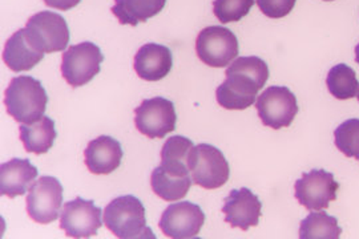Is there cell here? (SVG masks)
I'll list each match as a JSON object with an SVG mask.
<instances>
[{
  "instance_id": "d6986e66",
  "label": "cell",
  "mask_w": 359,
  "mask_h": 239,
  "mask_svg": "<svg viewBox=\"0 0 359 239\" xmlns=\"http://www.w3.org/2000/svg\"><path fill=\"white\" fill-rule=\"evenodd\" d=\"M44 52L36 50L29 41L26 28H22L7 40L3 50V60L13 72H23L32 69L40 63L44 59Z\"/></svg>"
},
{
  "instance_id": "3957f363",
  "label": "cell",
  "mask_w": 359,
  "mask_h": 239,
  "mask_svg": "<svg viewBox=\"0 0 359 239\" xmlns=\"http://www.w3.org/2000/svg\"><path fill=\"white\" fill-rule=\"evenodd\" d=\"M104 225L120 239H154L147 226L145 207L135 196H121L104 209Z\"/></svg>"
},
{
  "instance_id": "7a4b0ae2",
  "label": "cell",
  "mask_w": 359,
  "mask_h": 239,
  "mask_svg": "<svg viewBox=\"0 0 359 239\" xmlns=\"http://www.w3.org/2000/svg\"><path fill=\"white\" fill-rule=\"evenodd\" d=\"M4 104L15 121L34 124L44 116L48 96L41 83L32 76H18L6 89Z\"/></svg>"
},
{
  "instance_id": "d4e9b609",
  "label": "cell",
  "mask_w": 359,
  "mask_h": 239,
  "mask_svg": "<svg viewBox=\"0 0 359 239\" xmlns=\"http://www.w3.org/2000/svg\"><path fill=\"white\" fill-rule=\"evenodd\" d=\"M256 0H215L213 13L224 25L240 22L250 13Z\"/></svg>"
},
{
  "instance_id": "9a60e30c",
  "label": "cell",
  "mask_w": 359,
  "mask_h": 239,
  "mask_svg": "<svg viewBox=\"0 0 359 239\" xmlns=\"http://www.w3.org/2000/svg\"><path fill=\"white\" fill-rule=\"evenodd\" d=\"M224 202L222 213L225 214V222L231 227H238L246 231L259 224L262 202L252 190L248 188L231 190Z\"/></svg>"
},
{
  "instance_id": "603a6c76",
  "label": "cell",
  "mask_w": 359,
  "mask_h": 239,
  "mask_svg": "<svg viewBox=\"0 0 359 239\" xmlns=\"http://www.w3.org/2000/svg\"><path fill=\"white\" fill-rule=\"evenodd\" d=\"M326 86L338 100H348L358 95L359 83L355 71L347 64H337L329 71Z\"/></svg>"
},
{
  "instance_id": "7402d4cb",
  "label": "cell",
  "mask_w": 359,
  "mask_h": 239,
  "mask_svg": "<svg viewBox=\"0 0 359 239\" xmlns=\"http://www.w3.org/2000/svg\"><path fill=\"white\" fill-rule=\"evenodd\" d=\"M342 228L338 225L335 217L318 212L310 214L299 225L301 239H338L341 238Z\"/></svg>"
},
{
  "instance_id": "ba28073f",
  "label": "cell",
  "mask_w": 359,
  "mask_h": 239,
  "mask_svg": "<svg viewBox=\"0 0 359 239\" xmlns=\"http://www.w3.org/2000/svg\"><path fill=\"white\" fill-rule=\"evenodd\" d=\"M103 62L102 50L90 41H84L63 53L62 75L72 88H79L88 84L100 72Z\"/></svg>"
},
{
  "instance_id": "ffe728a7",
  "label": "cell",
  "mask_w": 359,
  "mask_h": 239,
  "mask_svg": "<svg viewBox=\"0 0 359 239\" xmlns=\"http://www.w3.org/2000/svg\"><path fill=\"white\" fill-rule=\"evenodd\" d=\"M167 0H115L112 13L120 25H136L161 13Z\"/></svg>"
},
{
  "instance_id": "277c9868",
  "label": "cell",
  "mask_w": 359,
  "mask_h": 239,
  "mask_svg": "<svg viewBox=\"0 0 359 239\" xmlns=\"http://www.w3.org/2000/svg\"><path fill=\"white\" fill-rule=\"evenodd\" d=\"M188 168L193 184L203 189H219L231 177L229 163L224 153L209 144L193 146L188 156Z\"/></svg>"
},
{
  "instance_id": "484cf974",
  "label": "cell",
  "mask_w": 359,
  "mask_h": 239,
  "mask_svg": "<svg viewBox=\"0 0 359 239\" xmlns=\"http://www.w3.org/2000/svg\"><path fill=\"white\" fill-rule=\"evenodd\" d=\"M257 6L270 19H281L293 11L297 0H256Z\"/></svg>"
},
{
  "instance_id": "8fae6325",
  "label": "cell",
  "mask_w": 359,
  "mask_h": 239,
  "mask_svg": "<svg viewBox=\"0 0 359 239\" xmlns=\"http://www.w3.org/2000/svg\"><path fill=\"white\" fill-rule=\"evenodd\" d=\"M294 194L297 201L310 212H320L327 209L330 202L337 200L339 184L333 175L318 169L304 173L295 181Z\"/></svg>"
},
{
  "instance_id": "f546056e",
  "label": "cell",
  "mask_w": 359,
  "mask_h": 239,
  "mask_svg": "<svg viewBox=\"0 0 359 239\" xmlns=\"http://www.w3.org/2000/svg\"><path fill=\"white\" fill-rule=\"evenodd\" d=\"M325 1H333V0H325Z\"/></svg>"
},
{
  "instance_id": "2e32d148",
  "label": "cell",
  "mask_w": 359,
  "mask_h": 239,
  "mask_svg": "<svg viewBox=\"0 0 359 239\" xmlns=\"http://www.w3.org/2000/svg\"><path fill=\"white\" fill-rule=\"evenodd\" d=\"M123 149L117 139L100 136L92 139L84 151V164L93 175H111L121 165Z\"/></svg>"
},
{
  "instance_id": "f1b7e54d",
  "label": "cell",
  "mask_w": 359,
  "mask_h": 239,
  "mask_svg": "<svg viewBox=\"0 0 359 239\" xmlns=\"http://www.w3.org/2000/svg\"><path fill=\"white\" fill-rule=\"evenodd\" d=\"M357 99H358V101H359V90H358V95H357Z\"/></svg>"
},
{
  "instance_id": "4fadbf2b",
  "label": "cell",
  "mask_w": 359,
  "mask_h": 239,
  "mask_svg": "<svg viewBox=\"0 0 359 239\" xmlns=\"http://www.w3.org/2000/svg\"><path fill=\"white\" fill-rule=\"evenodd\" d=\"M205 224L203 209L192 202L169 205L160 218L158 227L168 238H196Z\"/></svg>"
},
{
  "instance_id": "9c48e42d",
  "label": "cell",
  "mask_w": 359,
  "mask_h": 239,
  "mask_svg": "<svg viewBox=\"0 0 359 239\" xmlns=\"http://www.w3.org/2000/svg\"><path fill=\"white\" fill-rule=\"evenodd\" d=\"M256 108L262 124L276 130L292 125L298 114L294 93L280 86L265 89L257 99Z\"/></svg>"
},
{
  "instance_id": "44dd1931",
  "label": "cell",
  "mask_w": 359,
  "mask_h": 239,
  "mask_svg": "<svg viewBox=\"0 0 359 239\" xmlns=\"http://www.w3.org/2000/svg\"><path fill=\"white\" fill-rule=\"evenodd\" d=\"M19 130L25 149L34 154L47 153L53 146V142L57 137L55 121L47 116H43L34 124H22Z\"/></svg>"
},
{
  "instance_id": "7c38bea8",
  "label": "cell",
  "mask_w": 359,
  "mask_h": 239,
  "mask_svg": "<svg viewBox=\"0 0 359 239\" xmlns=\"http://www.w3.org/2000/svg\"><path fill=\"white\" fill-rule=\"evenodd\" d=\"M188 161L161 158L151 176V186L154 194L167 202H176L185 198L192 186Z\"/></svg>"
},
{
  "instance_id": "5bb4252c",
  "label": "cell",
  "mask_w": 359,
  "mask_h": 239,
  "mask_svg": "<svg viewBox=\"0 0 359 239\" xmlns=\"http://www.w3.org/2000/svg\"><path fill=\"white\" fill-rule=\"evenodd\" d=\"M102 214V209L93 201L76 197L74 201L65 202L60 215V228L69 238L95 237L103 226Z\"/></svg>"
},
{
  "instance_id": "30bf717a",
  "label": "cell",
  "mask_w": 359,
  "mask_h": 239,
  "mask_svg": "<svg viewBox=\"0 0 359 239\" xmlns=\"http://www.w3.org/2000/svg\"><path fill=\"white\" fill-rule=\"evenodd\" d=\"M135 124L137 130L148 139H164L176 129L177 114L175 104L164 97L142 101L135 109Z\"/></svg>"
},
{
  "instance_id": "4316f807",
  "label": "cell",
  "mask_w": 359,
  "mask_h": 239,
  "mask_svg": "<svg viewBox=\"0 0 359 239\" xmlns=\"http://www.w3.org/2000/svg\"><path fill=\"white\" fill-rule=\"evenodd\" d=\"M80 1L81 0H44V3L48 7L55 8V10H60V11H68L74 7H76Z\"/></svg>"
},
{
  "instance_id": "8992f818",
  "label": "cell",
  "mask_w": 359,
  "mask_h": 239,
  "mask_svg": "<svg viewBox=\"0 0 359 239\" xmlns=\"http://www.w3.org/2000/svg\"><path fill=\"white\" fill-rule=\"evenodd\" d=\"M238 40L231 29L221 25L204 28L196 40V52L203 63L224 68L238 56Z\"/></svg>"
},
{
  "instance_id": "ac0fdd59",
  "label": "cell",
  "mask_w": 359,
  "mask_h": 239,
  "mask_svg": "<svg viewBox=\"0 0 359 239\" xmlns=\"http://www.w3.org/2000/svg\"><path fill=\"white\" fill-rule=\"evenodd\" d=\"M38 177V169L26 158H13L0 168V193L8 198L25 196Z\"/></svg>"
},
{
  "instance_id": "cb8c5ba5",
  "label": "cell",
  "mask_w": 359,
  "mask_h": 239,
  "mask_svg": "<svg viewBox=\"0 0 359 239\" xmlns=\"http://www.w3.org/2000/svg\"><path fill=\"white\" fill-rule=\"evenodd\" d=\"M334 142L338 151L359 161V118H350L338 126L334 130Z\"/></svg>"
},
{
  "instance_id": "5b68a950",
  "label": "cell",
  "mask_w": 359,
  "mask_h": 239,
  "mask_svg": "<svg viewBox=\"0 0 359 239\" xmlns=\"http://www.w3.org/2000/svg\"><path fill=\"white\" fill-rule=\"evenodd\" d=\"M26 34L34 47L44 53L62 52L69 43V28L65 18L52 11H40L27 22Z\"/></svg>"
},
{
  "instance_id": "52a82bcc",
  "label": "cell",
  "mask_w": 359,
  "mask_h": 239,
  "mask_svg": "<svg viewBox=\"0 0 359 239\" xmlns=\"http://www.w3.org/2000/svg\"><path fill=\"white\" fill-rule=\"evenodd\" d=\"M26 202L29 218L40 225H48L60 214L63 186L55 177H40L29 186Z\"/></svg>"
},
{
  "instance_id": "e0dca14e",
  "label": "cell",
  "mask_w": 359,
  "mask_h": 239,
  "mask_svg": "<svg viewBox=\"0 0 359 239\" xmlns=\"http://www.w3.org/2000/svg\"><path fill=\"white\" fill-rule=\"evenodd\" d=\"M172 67V50L157 43L144 44L135 56V71L145 81L163 80Z\"/></svg>"
},
{
  "instance_id": "83f0119b",
  "label": "cell",
  "mask_w": 359,
  "mask_h": 239,
  "mask_svg": "<svg viewBox=\"0 0 359 239\" xmlns=\"http://www.w3.org/2000/svg\"><path fill=\"white\" fill-rule=\"evenodd\" d=\"M355 62L359 64V43L358 46L355 47Z\"/></svg>"
},
{
  "instance_id": "6da1fadb",
  "label": "cell",
  "mask_w": 359,
  "mask_h": 239,
  "mask_svg": "<svg viewBox=\"0 0 359 239\" xmlns=\"http://www.w3.org/2000/svg\"><path fill=\"white\" fill-rule=\"evenodd\" d=\"M216 90L217 102L228 111H244L256 102L258 90L269 80V67L257 56L236 59Z\"/></svg>"
}]
</instances>
